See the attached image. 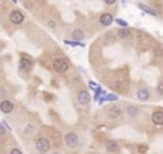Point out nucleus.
Instances as JSON below:
<instances>
[{"mask_svg": "<svg viewBox=\"0 0 163 154\" xmlns=\"http://www.w3.org/2000/svg\"><path fill=\"white\" fill-rule=\"evenodd\" d=\"M136 96H137V99L140 100V101H148L149 97H150V93H149L148 88H139Z\"/></svg>", "mask_w": 163, "mask_h": 154, "instance_id": "9", "label": "nucleus"}, {"mask_svg": "<svg viewBox=\"0 0 163 154\" xmlns=\"http://www.w3.org/2000/svg\"><path fill=\"white\" fill-rule=\"evenodd\" d=\"M100 23L103 26H110L113 23V16L110 13H104V15L100 16Z\"/></svg>", "mask_w": 163, "mask_h": 154, "instance_id": "11", "label": "nucleus"}, {"mask_svg": "<svg viewBox=\"0 0 163 154\" xmlns=\"http://www.w3.org/2000/svg\"><path fill=\"white\" fill-rule=\"evenodd\" d=\"M34 146H36V150L39 151V153H47V151L50 150V141H49L47 139H45V137L37 139Z\"/></svg>", "mask_w": 163, "mask_h": 154, "instance_id": "2", "label": "nucleus"}, {"mask_svg": "<svg viewBox=\"0 0 163 154\" xmlns=\"http://www.w3.org/2000/svg\"><path fill=\"white\" fill-rule=\"evenodd\" d=\"M53 69L57 73H66L69 69V62L66 59H56L53 62Z\"/></svg>", "mask_w": 163, "mask_h": 154, "instance_id": "1", "label": "nucleus"}, {"mask_svg": "<svg viewBox=\"0 0 163 154\" xmlns=\"http://www.w3.org/2000/svg\"><path fill=\"white\" fill-rule=\"evenodd\" d=\"M157 92H159V94H163V81L159 83V86H157Z\"/></svg>", "mask_w": 163, "mask_h": 154, "instance_id": "21", "label": "nucleus"}, {"mask_svg": "<svg viewBox=\"0 0 163 154\" xmlns=\"http://www.w3.org/2000/svg\"><path fill=\"white\" fill-rule=\"evenodd\" d=\"M4 94H6V88H4V87H0V97H3Z\"/></svg>", "mask_w": 163, "mask_h": 154, "instance_id": "23", "label": "nucleus"}, {"mask_svg": "<svg viewBox=\"0 0 163 154\" xmlns=\"http://www.w3.org/2000/svg\"><path fill=\"white\" fill-rule=\"evenodd\" d=\"M104 3L108 4V6H112V4H115L116 3V0H103Z\"/></svg>", "mask_w": 163, "mask_h": 154, "instance_id": "22", "label": "nucleus"}, {"mask_svg": "<svg viewBox=\"0 0 163 154\" xmlns=\"http://www.w3.org/2000/svg\"><path fill=\"white\" fill-rule=\"evenodd\" d=\"M146 150H148L146 147H140V148H139V151H146Z\"/></svg>", "mask_w": 163, "mask_h": 154, "instance_id": "27", "label": "nucleus"}, {"mask_svg": "<svg viewBox=\"0 0 163 154\" xmlns=\"http://www.w3.org/2000/svg\"><path fill=\"white\" fill-rule=\"evenodd\" d=\"M4 134V127H3V124L0 123V136H3Z\"/></svg>", "mask_w": 163, "mask_h": 154, "instance_id": "25", "label": "nucleus"}, {"mask_svg": "<svg viewBox=\"0 0 163 154\" xmlns=\"http://www.w3.org/2000/svg\"><path fill=\"white\" fill-rule=\"evenodd\" d=\"M116 23H117L119 26H122V27H127V22L123 20V19H116Z\"/></svg>", "mask_w": 163, "mask_h": 154, "instance_id": "18", "label": "nucleus"}, {"mask_svg": "<svg viewBox=\"0 0 163 154\" xmlns=\"http://www.w3.org/2000/svg\"><path fill=\"white\" fill-rule=\"evenodd\" d=\"M104 100H109V101H115V100H117V96H116V94H108L106 97H104Z\"/></svg>", "mask_w": 163, "mask_h": 154, "instance_id": "19", "label": "nucleus"}, {"mask_svg": "<svg viewBox=\"0 0 163 154\" xmlns=\"http://www.w3.org/2000/svg\"><path fill=\"white\" fill-rule=\"evenodd\" d=\"M9 20H10L13 24H22L24 22V15H23L20 10H13L10 11V16H9Z\"/></svg>", "mask_w": 163, "mask_h": 154, "instance_id": "4", "label": "nucleus"}, {"mask_svg": "<svg viewBox=\"0 0 163 154\" xmlns=\"http://www.w3.org/2000/svg\"><path fill=\"white\" fill-rule=\"evenodd\" d=\"M152 121L156 126H162L163 124V111H155L152 114Z\"/></svg>", "mask_w": 163, "mask_h": 154, "instance_id": "10", "label": "nucleus"}, {"mask_svg": "<svg viewBox=\"0 0 163 154\" xmlns=\"http://www.w3.org/2000/svg\"><path fill=\"white\" fill-rule=\"evenodd\" d=\"M117 36L120 37V39H127V37L130 36V32L126 29V27H123V29L117 30Z\"/></svg>", "mask_w": 163, "mask_h": 154, "instance_id": "16", "label": "nucleus"}, {"mask_svg": "<svg viewBox=\"0 0 163 154\" xmlns=\"http://www.w3.org/2000/svg\"><path fill=\"white\" fill-rule=\"evenodd\" d=\"M64 144H66L69 148H74V147H77L79 146L77 134H74V133H67V134H64Z\"/></svg>", "mask_w": 163, "mask_h": 154, "instance_id": "3", "label": "nucleus"}, {"mask_svg": "<svg viewBox=\"0 0 163 154\" xmlns=\"http://www.w3.org/2000/svg\"><path fill=\"white\" fill-rule=\"evenodd\" d=\"M10 153H13V154H20L22 151L19 150V148H11V150H10Z\"/></svg>", "mask_w": 163, "mask_h": 154, "instance_id": "24", "label": "nucleus"}, {"mask_svg": "<svg viewBox=\"0 0 163 154\" xmlns=\"http://www.w3.org/2000/svg\"><path fill=\"white\" fill-rule=\"evenodd\" d=\"M72 37H73L74 40H83L85 39V33H83L82 29H74L72 32Z\"/></svg>", "mask_w": 163, "mask_h": 154, "instance_id": "13", "label": "nucleus"}, {"mask_svg": "<svg viewBox=\"0 0 163 154\" xmlns=\"http://www.w3.org/2000/svg\"><path fill=\"white\" fill-rule=\"evenodd\" d=\"M19 66H20V70H23V71H30L32 67H33V63L27 57H22L20 62H19Z\"/></svg>", "mask_w": 163, "mask_h": 154, "instance_id": "7", "label": "nucleus"}, {"mask_svg": "<svg viewBox=\"0 0 163 154\" xmlns=\"http://www.w3.org/2000/svg\"><path fill=\"white\" fill-rule=\"evenodd\" d=\"M120 114H122V110H120V107H117V106H113L108 110V117L113 118V120L117 118V117H120Z\"/></svg>", "mask_w": 163, "mask_h": 154, "instance_id": "8", "label": "nucleus"}, {"mask_svg": "<svg viewBox=\"0 0 163 154\" xmlns=\"http://www.w3.org/2000/svg\"><path fill=\"white\" fill-rule=\"evenodd\" d=\"M34 133V126L33 124H27L26 126V128H24V131H23V134L26 137H29V136H32Z\"/></svg>", "mask_w": 163, "mask_h": 154, "instance_id": "17", "label": "nucleus"}, {"mask_svg": "<svg viewBox=\"0 0 163 154\" xmlns=\"http://www.w3.org/2000/svg\"><path fill=\"white\" fill-rule=\"evenodd\" d=\"M126 113L129 117H136L137 114H139V109H137L136 106H127Z\"/></svg>", "mask_w": 163, "mask_h": 154, "instance_id": "14", "label": "nucleus"}, {"mask_svg": "<svg viewBox=\"0 0 163 154\" xmlns=\"http://www.w3.org/2000/svg\"><path fill=\"white\" fill-rule=\"evenodd\" d=\"M77 101H79V104H82V106H87V104L90 103V94L87 92H85V90L79 92Z\"/></svg>", "mask_w": 163, "mask_h": 154, "instance_id": "6", "label": "nucleus"}, {"mask_svg": "<svg viewBox=\"0 0 163 154\" xmlns=\"http://www.w3.org/2000/svg\"><path fill=\"white\" fill-rule=\"evenodd\" d=\"M106 150L108 151H119V144L116 143V141H113V140H110V141L106 143Z\"/></svg>", "mask_w": 163, "mask_h": 154, "instance_id": "15", "label": "nucleus"}, {"mask_svg": "<svg viewBox=\"0 0 163 154\" xmlns=\"http://www.w3.org/2000/svg\"><path fill=\"white\" fill-rule=\"evenodd\" d=\"M47 24H49V27H55V26H56V24H55V22H49Z\"/></svg>", "mask_w": 163, "mask_h": 154, "instance_id": "26", "label": "nucleus"}, {"mask_svg": "<svg viewBox=\"0 0 163 154\" xmlns=\"http://www.w3.org/2000/svg\"><path fill=\"white\" fill-rule=\"evenodd\" d=\"M13 109H15V104H13L10 100H2V101H0V111H3L4 114L11 113Z\"/></svg>", "mask_w": 163, "mask_h": 154, "instance_id": "5", "label": "nucleus"}, {"mask_svg": "<svg viewBox=\"0 0 163 154\" xmlns=\"http://www.w3.org/2000/svg\"><path fill=\"white\" fill-rule=\"evenodd\" d=\"M137 7L140 9L142 11L148 13V15H152V16H157V15H159L156 10H153L152 7H149V6H146V4H143V3H139V4H137Z\"/></svg>", "mask_w": 163, "mask_h": 154, "instance_id": "12", "label": "nucleus"}, {"mask_svg": "<svg viewBox=\"0 0 163 154\" xmlns=\"http://www.w3.org/2000/svg\"><path fill=\"white\" fill-rule=\"evenodd\" d=\"M24 7L27 9V10H32V9H33V3H30V2H24Z\"/></svg>", "mask_w": 163, "mask_h": 154, "instance_id": "20", "label": "nucleus"}]
</instances>
